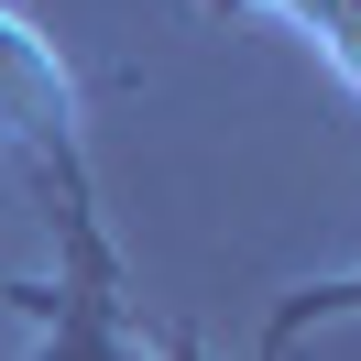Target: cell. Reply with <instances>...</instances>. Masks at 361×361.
I'll return each instance as SVG.
<instances>
[{
	"mask_svg": "<svg viewBox=\"0 0 361 361\" xmlns=\"http://www.w3.org/2000/svg\"><path fill=\"white\" fill-rule=\"evenodd\" d=\"M0 154L23 164V186L55 219V263L121 285V241L99 219V176H88V110H77V77L44 33L0 0Z\"/></svg>",
	"mask_w": 361,
	"mask_h": 361,
	"instance_id": "6da1fadb",
	"label": "cell"
},
{
	"mask_svg": "<svg viewBox=\"0 0 361 361\" xmlns=\"http://www.w3.org/2000/svg\"><path fill=\"white\" fill-rule=\"evenodd\" d=\"M219 11H241V0H219ZM263 11H285V23H307L317 44H329V66L361 88V0H263Z\"/></svg>",
	"mask_w": 361,
	"mask_h": 361,
	"instance_id": "277c9868",
	"label": "cell"
},
{
	"mask_svg": "<svg viewBox=\"0 0 361 361\" xmlns=\"http://www.w3.org/2000/svg\"><path fill=\"white\" fill-rule=\"evenodd\" d=\"M0 307L33 317V361H154L132 329V295L99 285V274H66L55 263L44 285H0Z\"/></svg>",
	"mask_w": 361,
	"mask_h": 361,
	"instance_id": "7a4b0ae2",
	"label": "cell"
},
{
	"mask_svg": "<svg viewBox=\"0 0 361 361\" xmlns=\"http://www.w3.org/2000/svg\"><path fill=\"white\" fill-rule=\"evenodd\" d=\"M350 317H361V274H307L295 295L263 307V350H252V361H295L307 329H350Z\"/></svg>",
	"mask_w": 361,
	"mask_h": 361,
	"instance_id": "3957f363",
	"label": "cell"
}]
</instances>
